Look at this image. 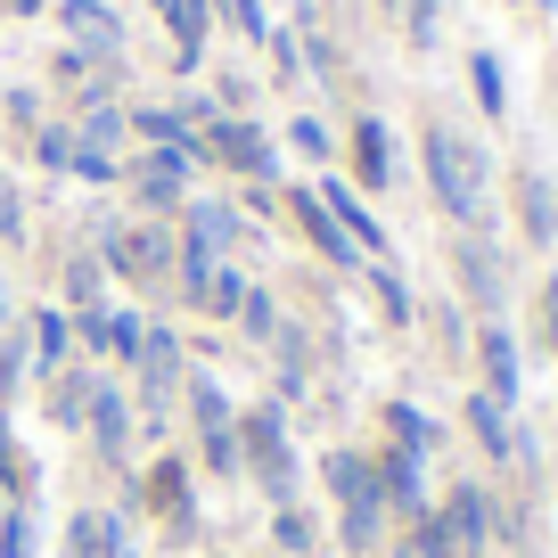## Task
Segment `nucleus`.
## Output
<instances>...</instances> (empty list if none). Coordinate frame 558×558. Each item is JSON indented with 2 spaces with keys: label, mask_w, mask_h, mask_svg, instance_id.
Masks as SVG:
<instances>
[{
  "label": "nucleus",
  "mask_w": 558,
  "mask_h": 558,
  "mask_svg": "<svg viewBox=\"0 0 558 558\" xmlns=\"http://www.w3.org/2000/svg\"><path fill=\"white\" fill-rule=\"evenodd\" d=\"M345 148H353V190H362V197L402 190V157H395V132H386V116H353Z\"/></svg>",
  "instance_id": "2eb2a0df"
},
{
  "label": "nucleus",
  "mask_w": 558,
  "mask_h": 558,
  "mask_svg": "<svg viewBox=\"0 0 558 558\" xmlns=\"http://www.w3.org/2000/svg\"><path fill=\"white\" fill-rule=\"evenodd\" d=\"M550 509H558V418H550Z\"/></svg>",
  "instance_id": "e433bc0d"
},
{
  "label": "nucleus",
  "mask_w": 558,
  "mask_h": 558,
  "mask_svg": "<svg viewBox=\"0 0 558 558\" xmlns=\"http://www.w3.org/2000/svg\"><path fill=\"white\" fill-rule=\"evenodd\" d=\"M17 239H25V214H17V197L0 190V246H17Z\"/></svg>",
  "instance_id": "c9c22d12"
},
{
  "label": "nucleus",
  "mask_w": 558,
  "mask_h": 558,
  "mask_svg": "<svg viewBox=\"0 0 558 558\" xmlns=\"http://www.w3.org/2000/svg\"><path fill=\"white\" fill-rule=\"evenodd\" d=\"M66 34H83V41H99V50H116V17H107L99 0H66Z\"/></svg>",
  "instance_id": "473e14b6"
},
{
  "label": "nucleus",
  "mask_w": 558,
  "mask_h": 558,
  "mask_svg": "<svg viewBox=\"0 0 558 558\" xmlns=\"http://www.w3.org/2000/svg\"><path fill=\"white\" fill-rule=\"evenodd\" d=\"M313 190H320V206H329V222L345 230L353 246H362V263H386V246H395V239H386V222H378V214H369V197L353 190L345 173H320Z\"/></svg>",
  "instance_id": "dca6fc26"
},
{
  "label": "nucleus",
  "mask_w": 558,
  "mask_h": 558,
  "mask_svg": "<svg viewBox=\"0 0 558 558\" xmlns=\"http://www.w3.org/2000/svg\"><path fill=\"white\" fill-rule=\"evenodd\" d=\"M452 288L460 304H476V320H509V271L493 255V239H476V230L452 239Z\"/></svg>",
  "instance_id": "1a4fd4ad"
},
{
  "label": "nucleus",
  "mask_w": 558,
  "mask_h": 558,
  "mask_svg": "<svg viewBox=\"0 0 558 558\" xmlns=\"http://www.w3.org/2000/svg\"><path fill=\"white\" fill-rule=\"evenodd\" d=\"M469 345H476V386H485L501 411H518V395H525V345H518V329H509V320H476Z\"/></svg>",
  "instance_id": "9d476101"
},
{
  "label": "nucleus",
  "mask_w": 558,
  "mask_h": 558,
  "mask_svg": "<svg viewBox=\"0 0 558 558\" xmlns=\"http://www.w3.org/2000/svg\"><path fill=\"white\" fill-rule=\"evenodd\" d=\"M320 485H329V518H337V550L345 558H378L386 550V476L369 444H337L320 460Z\"/></svg>",
  "instance_id": "f257e3e1"
},
{
  "label": "nucleus",
  "mask_w": 558,
  "mask_h": 558,
  "mask_svg": "<svg viewBox=\"0 0 558 558\" xmlns=\"http://www.w3.org/2000/svg\"><path fill=\"white\" fill-rule=\"evenodd\" d=\"M418 165H427V197H436L460 230H476V206H485V157H476L444 116L418 123Z\"/></svg>",
  "instance_id": "20e7f679"
},
{
  "label": "nucleus",
  "mask_w": 558,
  "mask_h": 558,
  "mask_svg": "<svg viewBox=\"0 0 558 558\" xmlns=\"http://www.w3.org/2000/svg\"><path fill=\"white\" fill-rule=\"evenodd\" d=\"M369 288H378L386 329H411V320H418V296H411V279H402L395 263H369Z\"/></svg>",
  "instance_id": "cd10ccee"
},
{
  "label": "nucleus",
  "mask_w": 558,
  "mask_h": 558,
  "mask_svg": "<svg viewBox=\"0 0 558 558\" xmlns=\"http://www.w3.org/2000/svg\"><path fill=\"white\" fill-rule=\"evenodd\" d=\"M90 386H99V362H66L50 378V427H66V436H83V402Z\"/></svg>",
  "instance_id": "b1692460"
},
{
  "label": "nucleus",
  "mask_w": 558,
  "mask_h": 558,
  "mask_svg": "<svg viewBox=\"0 0 558 558\" xmlns=\"http://www.w3.org/2000/svg\"><path fill=\"white\" fill-rule=\"evenodd\" d=\"M0 190H9V173H0Z\"/></svg>",
  "instance_id": "ea45409f"
},
{
  "label": "nucleus",
  "mask_w": 558,
  "mask_h": 558,
  "mask_svg": "<svg viewBox=\"0 0 558 558\" xmlns=\"http://www.w3.org/2000/svg\"><path fill=\"white\" fill-rule=\"evenodd\" d=\"M534 9H542V17H550V9H558V0H534Z\"/></svg>",
  "instance_id": "4c0bfd02"
},
{
  "label": "nucleus",
  "mask_w": 558,
  "mask_h": 558,
  "mask_svg": "<svg viewBox=\"0 0 558 558\" xmlns=\"http://www.w3.org/2000/svg\"><path fill=\"white\" fill-rule=\"evenodd\" d=\"M469 83H476V116H485V123H509V83H501V58H493V50H469Z\"/></svg>",
  "instance_id": "bb28decb"
},
{
  "label": "nucleus",
  "mask_w": 558,
  "mask_h": 558,
  "mask_svg": "<svg viewBox=\"0 0 558 558\" xmlns=\"http://www.w3.org/2000/svg\"><path fill=\"white\" fill-rule=\"evenodd\" d=\"M181 411H190V444H197L190 460H206V476L239 485V402L222 395V378L190 362V378H181Z\"/></svg>",
  "instance_id": "39448f33"
},
{
  "label": "nucleus",
  "mask_w": 558,
  "mask_h": 558,
  "mask_svg": "<svg viewBox=\"0 0 558 558\" xmlns=\"http://www.w3.org/2000/svg\"><path fill=\"white\" fill-rule=\"evenodd\" d=\"M83 436L99 444V460H132V386L116 378V369H99V386H90V402H83Z\"/></svg>",
  "instance_id": "f8f14e48"
},
{
  "label": "nucleus",
  "mask_w": 558,
  "mask_h": 558,
  "mask_svg": "<svg viewBox=\"0 0 558 558\" xmlns=\"http://www.w3.org/2000/svg\"><path fill=\"white\" fill-rule=\"evenodd\" d=\"M279 320H288V313H279V296H271V288H255V296L239 304V329L255 337V345H271V337H279Z\"/></svg>",
  "instance_id": "c756f323"
},
{
  "label": "nucleus",
  "mask_w": 558,
  "mask_h": 558,
  "mask_svg": "<svg viewBox=\"0 0 558 558\" xmlns=\"http://www.w3.org/2000/svg\"><path fill=\"white\" fill-rule=\"evenodd\" d=\"M378 427H386V444H395V452H411V460H436V452H444V427H436L427 411H418L411 395H395V402H386V411H378Z\"/></svg>",
  "instance_id": "412c9836"
},
{
  "label": "nucleus",
  "mask_w": 558,
  "mask_h": 558,
  "mask_svg": "<svg viewBox=\"0 0 558 558\" xmlns=\"http://www.w3.org/2000/svg\"><path fill=\"white\" fill-rule=\"evenodd\" d=\"M140 329H148V320H140V304H107V369H132V353H140Z\"/></svg>",
  "instance_id": "c85d7f7f"
},
{
  "label": "nucleus",
  "mask_w": 558,
  "mask_h": 558,
  "mask_svg": "<svg viewBox=\"0 0 558 558\" xmlns=\"http://www.w3.org/2000/svg\"><path fill=\"white\" fill-rule=\"evenodd\" d=\"M206 558H230V550H206Z\"/></svg>",
  "instance_id": "58836bf2"
},
{
  "label": "nucleus",
  "mask_w": 558,
  "mask_h": 558,
  "mask_svg": "<svg viewBox=\"0 0 558 558\" xmlns=\"http://www.w3.org/2000/svg\"><path fill=\"white\" fill-rule=\"evenodd\" d=\"M123 378H132L140 411L165 427V418L181 411V378H190V353H181V337L165 329V320H148V329H140V353H132V369H123Z\"/></svg>",
  "instance_id": "6e6552de"
},
{
  "label": "nucleus",
  "mask_w": 558,
  "mask_h": 558,
  "mask_svg": "<svg viewBox=\"0 0 558 558\" xmlns=\"http://www.w3.org/2000/svg\"><path fill=\"white\" fill-rule=\"evenodd\" d=\"M190 173H197V165L181 157V148H140V165H132L140 214H181V206H190Z\"/></svg>",
  "instance_id": "f3484780"
},
{
  "label": "nucleus",
  "mask_w": 558,
  "mask_h": 558,
  "mask_svg": "<svg viewBox=\"0 0 558 558\" xmlns=\"http://www.w3.org/2000/svg\"><path fill=\"white\" fill-rule=\"evenodd\" d=\"M246 296H255V279H246L239 263H214L206 288H197V313H206V320H239V304H246Z\"/></svg>",
  "instance_id": "393cba45"
},
{
  "label": "nucleus",
  "mask_w": 558,
  "mask_h": 558,
  "mask_svg": "<svg viewBox=\"0 0 558 558\" xmlns=\"http://www.w3.org/2000/svg\"><path fill=\"white\" fill-rule=\"evenodd\" d=\"M66 320H90V313H107V263H99V246H74L66 255V304H58Z\"/></svg>",
  "instance_id": "4be33fe9"
},
{
  "label": "nucleus",
  "mask_w": 558,
  "mask_h": 558,
  "mask_svg": "<svg viewBox=\"0 0 558 558\" xmlns=\"http://www.w3.org/2000/svg\"><path fill=\"white\" fill-rule=\"evenodd\" d=\"M460 436L476 444V460L509 469V436H518V411H501L485 386H460Z\"/></svg>",
  "instance_id": "a211bd4d"
},
{
  "label": "nucleus",
  "mask_w": 558,
  "mask_h": 558,
  "mask_svg": "<svg viewBox=\"0 0 558 558\" xmlns=\"http://www.w3.org/2000/svg\"><path fill=\"white\" fill-rule=\"evenodd\" d=\"M263 558H279V550H263Z\"/></svg>",
  "instance_id": "a19ab883"
},
{
  "label": "nucleus",
  "mask_w": 558,
  "mask_h": 558,
  "mask_svg": "<svg viewBox=\"0 0 558 558\" xmlns=\"http://www.w3.org/2000/svg\"><path fill=\"white\" fill-rule=\"evenodd\" d=\"M534 296H542V304H534V337H542V353L558 362V263L534 279Z\"/></svg>",
  "instance_id": "7c9ffc66"
},
{
  "label": "nucleus",
  "mask_w": 558,
  "mask_h": 558,
  "mask_svg": "<svg viewBox=\"0 0 558 558\" xmlns=\"http://www.w3.org/2000/svg\"><path fill=\"white\" fill-rule=\"evenodd\" d=\"M271 550H279V558H313V550H320V518H313L304 501L271 509Z\"/></svg>",
  "instance_id": "a878e982"
},
{
  "label": "nucleus",
  "mask_w": 558,
  "mask_h": 558,
  "mask_svg": "<svg viewBox=\"0 0 558 558\" xmlns=\"http://www.w3.org/2000/svg\"><path fill=\"white\" fill-rule=\"evenodd\" d=\"M190 165H214V173H239V181H271V190H279V140L263 132V123H246V116H214L206 132H197Z\"/></svg>",
  "instance_id": "0eeeda50"
},
{
  "label": "nucleus",
  "mask_w": 558,
  "mask_h": 558,
  "mask_svg": "<svg viewBox=\"0 0 558 558\" xmlns=\"http://www.w3.org/2000/svg\"><path fill=\"white\" fill-rule=\"evenodd\" d=\"M378 476H386V518H395V525H418L427 509H436V493H427V460H411V452H395V444H386V452H378Z\"/></svg>",
  "instance_id": "6ab92c4d"
},
{
  "label": "nucleus",
  "mask_w": 558,
  "mask_h": 558,
  "mask_svg": "<svg viewBox=\"0 0 558 558\" xmlns=\"http://www.w3.org/2000/svg\"><path fill=\"white\" fill-rule=\"evenodd\" d=\"M279 206H288V222L304 230V246H313L320 263H337V271H369V263H362V246H353L345 230L329 222V206H320V190H304V181H288V190H279Z\"/></svg>",
  "instance_id": "ddd939ff"
},
{
  "label": "nucleus",
  "mask_w": 558,
  "mask_h": 558,
  "mask_svg": "<svg viewBox=\"0 0 558 558\" xmlns=\"http://www.w3.org/2000/svg\"><path fill=\"white\" fill-rule=\"evenodd\" d=\"M0 558H34V501L0 509Z\"/></svg>",
  "instance_id": "2f4dec72"
},
{
  "label": "nucleus",
  "mask_w": 558,
  "mask_h": 558,
  "mask_svg": "<svg viewBox=\"0 0 558 558\" xmlns=\"http://www.w3.org/2000/svg\"><path fill=\"white\" fill-rule=\"evenodd\" d=\"M123 509L157 518V534L173 542V550H197V542H206V518H197V460L190 452H157L148 469L132 476Z\"/></svg>",
  "instance_id": "7ed1b4c3"
},
{
  "label": "nucleus",
  "mask_w": 558,
  "mask_h": 558,
  "mask_svg": "<svg viewBox=\"0 0 558 558\" xmlns=\"http://www.w3.org/2000/svg\"><path fill=\"white\" fill-rule=\"evenodd\" d=\"M58 558H140V542H132V525H123V509L83 501L66 518V534H58Z\"/></svg>",
  "instance_id": "4468645a"
},
{
  "label": "nucleus",
  "mask_w": 558,
  "mask_h": 558,
  "mask_svg": "<svg viewBox=\"0 0 558 558\" xmlns=\"http://www.w3.org/2000/svg\"><path fill=\"white\" fill-rule=\"evenodd\" d=\"M66 362H74V320L58 313V304H34V313H25V369H34V378H58Z\"/></svg>",
  "instance_id": "aec40b11"
},
{
  "label": "nucleus",
  "mask_w": 558,
  "mask_h": 558,
  "mask_svg": "<svg viewBox=\"0 0 558 558\" xmlns=\"http://www.w3.org/2000/svg\"><path fill=\"white\" fill-rule=\"evenodd\" d=\"M288 148H296V157H313V165H337V140H329V123H320V116H296V123H288Z\"/></svg>",
  "instance_id": "72a5a7b5"
},
{
  "label": "nucleus",
  "mask_w": 558,
  "mask_h": 558,
  "mask_svg": "<svg viewBox=\"0 0 558 558\" xmlns=\"http://www.w3.org/2000/svg\"><path fill=\"white\" fill-rule=\"evenodd\" d=\"M436 525H444V542H452V558H493L501 550V485L452 476V485L436 493Z\"/></svg>",
  "instance_id": "423d86ee"
},
{
  "label": "nucleus",
  "mask_w": 558,
  "mask_h": 558,
  "mask_svg": "<svg viewBox=\"0 0 558 558\" xmlns=\"http://www.w3.org/2000/svg\"><path fill=\"white\" fill-rule=\"evenodd\" d=\"M239 476L271 509L304 501V460H296V436H288V402H246L239 411Z\"/></svg>",
  "instance_id": "f03ea898"
},
{
  "label": "nucleus",
  "mask_w": 558,
  "mask_h": 558,
  "mask_svg": "<svg viewBox=\"0 0 558 558\" xmlns=\"http://www.w3.org/2000/svg\"><path fill=\"white\" fill-rule=\"evenodd\" d=\"M518 230L534 239V255H542V246H558V190L534 173V165L518 173Z\"/></svg>",
  "instance_id": "5701e85b"
},
{
  "label": "nucleus",
  "mask_w": 558,
  "mask_h": 558,
  "mask_svg": "<svg viewBox=\"0 0 558 558\" xmlns=\"http://www.w3.org/2000/svg\"><path fill=\"white\" fill-rule=\"evenodd\" d=\"M99 263H107V279H165L173 271V239H165L157 222H123V230H99Z\"/></svg>",
  "instance_id": "9b49d317"
},
{
  "label": "nucleus",
  "mask_w": 558,
  "mask_h": 558,
  "mask_svg": "<svg viewBox=\"0 0 558 558\" xmlns=\"http://www.w3.org/2000/svg\"><path fill=\"white\" fill-rule=\"evenodd\" d=\"M263 50H271V74H279V83L296 74V34H279V25H271V34H263Z\"/></svg>",
  "instance_id": "f704fd0d"
}]
</instances>
